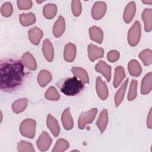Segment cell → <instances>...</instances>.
Returning a JSON list of instances; mask_svg holds the SVG:
<instances>
[{
	"mask_svg": "<svg viewBox=\"0 0 152 152\" xmlns=\"http://www.w3.org/2000/svg\"><path fill=\"white\" fill-rule=\"evenodd\" d=\"M136 11V5L134 1H131L127 4L124 11L123 18L126 23H130L134 18Z\"/></svg>",
	"mask_w": 152,
	"mask_h": 152,
	"instance_id": "obj_12",
	"label": "cell"
},
{
	"mask_svg": "<svg viewBox=\"0 0 152 152\" xmlns=\"http://www.w3.org/2000/svg\"><path fill=\"white\" fill-rule=\"evenodd\" d=\"M95 69L97 72L101 73L106 79L107 81L109 82L111 78V66L107 65L104 61H99L95 66Z\"/></svg>",
	"mask_w": 152,
	"mask_h": 152,
	"instance_id": "obj_10",
	"label": "cell"
},
{
	"mask_svg": "<svg viewBox=\"0 0 152 152\" xmlns=\"http://www.w3.org/2000/svg\"><path fill=\"white\" fill-rule=\"evenodd\" d=\"M137 95V81L132 80L130 84L129 90L128 94V100L129 101L134 100Z\"/></svg>",
	"mask_w": 152,
	"mask_h": 152,
	"instance_id": "obj_35",
	"label": "cell"
},
{
	"mask_svg": "<svg viewBox=\"0 0 152 152\" xmlns=\"http://www.w3.org/2000/svg\"><path fill=\"white\" fill-rule=\"evenodd\" d=\"M46 125L55 137L58 136L60 132L59 125L57 120L50 114H49L47 116Z\"/></svg>",
	"mask_w": 152,
	"mask_h": 152,
	"instance_id": "obj_19",
	"label": "cell"
},
{
	"mask_svg": "<svg viewBox=\"0 0 152 152\" xmlns=\"http://www.w3.org/2000/svg\"><path fill=\"white\" fill-rule=\"evenodd\" d=\"M69 145V143L66 140L59 138L57 140L52 151L53 152H63L68 148Z\"/></svg>",
	"mask_w": 152,
	"mask_h": 152,
	"instance_id": "obj_32",
	"label": "cell"
},
{
	"mask_svg": "<svg viewBox=\"0 0 152 152\" xmlns=\"http://www.w3.org/2000/svg\"><path fill=\"white\" fill-rule=\"evenodd\" d=\"M28 72L23 62L17 58H6L0 62V88L7 93H12L22 86Z\"/></svg>",
	"mask_w": 152,
	"mask_h": 152,
	"instance_id": "obj_1",
	"label": "cell"
},
{
	"mask_svg": "<svg viewBox=\"0 0 152 152\" xmlns=\"http://www.w3.org/2000/svg\"><path fill=\"white\" fill-rule=\"evenodd\" d=\"M142 2L145 4H148L151 5L152 4V0H148V1H142Z\"/></svg>",
	"mask_w": 152,
	"mask_h": 152,
	"instance_id": "obj_41",
	"label": "cell"
},
{
	"mask_svg": "<svg viewBox=\"0 0 152 152\" xmlns=\"http://www.w3.org/2000/svg\"><path fill=\"white\" fill-rule=\"evenodd\" d=\"M87 50L88 58L92 62L99 58H103L104 55L103 49L102 48H99L93 44L88 45Z\"/></svg>",
	"mask_w": 152,
	"mask_h": 152,
	"instance_id": "obj_8",
	"label": "cell"
},
{
	"mask_svg": "<svg viewBox=\"0 0 152 152\" xmlns=\"http://www.w3.org/2000/svg\"><path fill=\"white\" fill-rule=\"evenodd\" d=\"M71 10L74 16L78 17L81 14L82 10L81 3L78 0L72 1L71 2Z\"/></svg>",
	"mask_w": 152,
	"mask_h": 152,
	"instance_id": "obj_37",
	"label": "cell"
},
{
	"mask_svg": "<svg viewBox=\"0 0 152 152\" xmlns=\"http://www.w3.org/2000/svg\"><path fill=\"white\" fill-rule=\"evenodd\" d=\"M141 38V25L140 22L135 21L128 33V42L131 46H136Z\"/></svg>",
	"mask_w": 152,
	"mask_h": 152,
	"instance_id": "obj_4",
	"label": "cell"
},
{
	"mask_svg": "<svg viewBox=\"0 0 152 152\" xmlns=\"http://www.w3.org/2000/svg\"><path fill=\"white\" fill-rule=\"evenodd\" d=\"M56 85L60 91L68 96L78 95L84 88V83L75 76L62 79L56 83Z\"/></svg>",
	"mask_w": 152,
	"mask_h": 152,
	"instance_id": "obj_2",
	"label": "cell"
},
{
	"mask_svg": "<svg viewBox=\"0 0 152 152\" xmlns=\"http://www.w3.org/2000/svg\"><path fill=\"white\" fill-rule=\"evenodd\" d=\"M73 74L80 78V80L84 83L87 84L89 83V78L86 71L80 67H73L71 69Z\"/></svg>",
	"mask_w": 152,
	"mask_h": 152,
	"instance_id": "obj_28",
	"label": "cell"
},
{
	"mask_svg": "<svg viewBox=\"0 0 152 152\" xmlns=\"http://www.w3.org/2000/svg\"><path fill=\"white\" fill-rule=\"evenodd\" d=\"M52 142L49 135L45 131L42 132L37 140V146L41 151H45L49 149Z\"/></svg>",
	"mask_w": 152,
	"mask_h": 152,
	"instance_id": "obj_7",
	"label": "cell"
},
{
	"mask_svg": "<svg viewBox=\"0 0 152 152\" xmlns=\"http://www.w3.org/2000/svg\"><path fill=\"white\" fill-rule=\"evenodd\" d=\"M28 100L26 98H21L15 100L12 104V111L18 114L25 110L27 106Z\"/></svg>",
	"mask_w": 152,
	"mask_h": 152,
	"instance_id": "obj_27",
	"label": "cell"
},
{
	"mask_svg": "<svg viewBox=\"0 0 152 152\" xmlns=\"http://www.w3.org/2000/svg\"><path fill=\"white\" fill-rule=\"evenodd\" d=\"M76 46L74 44L69 42L66 44L64 48V58L68 62H72L75 58L76 56Z\"/></svg>",
	"mask_w": 152,
	"mask_h": 152,
	"instance_id": "obj_11",
	"label": "cell"
},
{
	"mask_svg": "<svg viewBox=\"0 0 152 152\" xmlns=\"http://www.w3.org/2000/svg\"><path fill=\"white\" fill-rule=\"evenodd\" d=\"M36 21L35 15L33 13L21 14L20 15V22L23 26H28L34 24Z\"/></svg>",
	"mask_w": 152,
	"mask_h": 152,
	"instance_id": "obj_30",
	"label": "cell"
},
{
	"mask_svg": "<svg viewBox=\"0 0 152 152\" xmlns=\"http://www.w3.org/2000/svg\"><path fill=\"white\" fill-rule=\"evenodd\" d=\"M108 123V112L107 109H104L100 113L96 122V125L101 132L103 133L106 128Z\"/></svg>",
	"mask_w": 152,
	"mask_h": 152,
	"instance_id": "obj_20",
	"label": "cell"
},
{
	"mask_svg": "<svg viewBox=\"0 0 152 152\" xmlns=\"http://www.w3.org/2000/svg\"><path fill=\"white\" fill-rule=\"evenodd\" d=\"M18 8L21 10H26L32 7V1L30 0H18L17 1Z\"/></svg>",
	"mask_w": 152,
	"mask_h": 152,
	"instance_id": "obj_38",
	"label": "cell"
},
{
	"mask_svg": "<svg viewBox=\"0 0 152 152\" xmlns=\"http://www.w3.org/2000/svg\"><path fill=\"white\" fill-rule=\"evenodd\" d=\"M88 33L89 36L92 40L99 44L102 43L103 39V32L100 27L92 26L89 28Z\"/></svg>",
	"mask_w": 152,
	"mask_h": 152,
	"instance_id": "obj_16",
	"label": "cell"
},
{
	"mask_svg": "<svg viewBox=\"0 0 152 152\" xmlns=\"http://www.w3.org/2000/svg\"><path fill=\"white\" fill-rule=\"evenodd\" d=\"M17 150L19 152H34L33 145L26 141H21L17 144Z\"/></svg>",
	"mask_w": 152,
	"mask_h": 152,
	"instance_id": "obj_34",
	"label": "cell"
},
{
	"mask_svg": "<svg viewBox=\"0 0 152 152\" xmlns=\"http://www.w3.org/2000/svg\"><path fill=\"white\" fill-rule=\"evenodd\" d=\"M22 60L24 65L29 69L34 71L37 68L36 61L33 56L28 52L24 53L22 56Z\"/></svg>",
	"mask_w": 152,
	"mask_h": 152,
	"instance_id": "obj_23",
	"label": "cell"
},
{
	"mask_svg": "<svg viewBox=\"0 0 152 152\" xmlns=\"http://www.w3.org/2000/svg\"><path fill=\"white\" fill-rule=\"evenodd\" d=\"M128 69L129 74L134 77H138L140 75L142 68L140 63L135 59L131 60L128 64Z\"/></svg>",
	"mask_w": 152,
	"mask_h": 152,
	"instance_id": "obj_24",
	"label": "cell"
},
{
	"mask_svg": "<svg viewBox=\"0 0 152 152\" xmlns=\"http://www.w3.org/2000/svg\"><path fill=\"white\" fill-rule=\"evenodd\" d=\"M142 18L144 23L145 31L150 32L152 29V9H144L142 14Z\"/></svg>",
	"mask_w": 152,
	"mask_h": 152,
	"instance_id": "obj_21",
	"label": "cell"
},
{
	"mask_svg": "<svg viewBox=\"0 0 152 152\" xmlns=\"http://www.w3.org/2000/svg\"><path fill=\"white\" fill-rule=\"evenodd\" d=\"M43 36L42 30L37 27L30 29L28 31V36L30 42L35 45H38Z\"/></svg>",
	"mask_w": 152,
	"mask_h": 152,
	"instance_id": "obj_13",
	"label": "cell"
},
{
	"mask_svg": "<svg viewBox=\"0 0 152 152\" xmlns=\"http://www.w3.org/2000/svg\"><path fill=\"white\" fill-rule=\"evenodd\" d=\"M147 126L149 129H151L152 128V113H151V109H150L148 115L147 116Z\"/></svg>",
	"mask_w": 152,
	"mask_h": 152,
	"instance_id": "obj_40",
	"label": "cell"
},
{
	"mask_svg": "<svg viewBox=\"0 0 152 152\" xmlns=\"http://www.w3.org/2000/svg\"><path fill=\"white\" fill-rule=\"evenodd\" d=\"M61 121L65 129L68 131L73 128L74 121L69 107L65 109L62 112L61 115Z\"/></svg>",
	"mask_w": 152,
	"mask_h": 152,
	"instance_id": "obj_14",
	"label": "cell"
},
{
	"mask_svg": "<svg viewBox=\"0 0 152 152\" xmlns=\"http://www.w3.org/2000/svg\"><path fill=\"white\" fill-rule=\"evenodd\" d=\"M139 58L144 65H150L152 63V51L149 49H145L139 54Z\"/></svg>",
	"mask_w": 152,
	"mask_h": 152,
	"instance_id": "obj_31",
	"label": "cell"
},
{
	"mask_svg": "<svg viewBox=\"0 0 152 152\" xmlns=\"http://www.w3.org/2000/svg\"><path fill=\"white\" fill-rule=\"evenodd\" d=\"M45 97L46 99L51 101H57L60 98V95L55 87H50L45 94Z\"/></svg>",
	"mask_w": 152,
	"mask_h": 152,
	"instance_id": "obj_33",
	"label": "cell"
},
{
	"mask_svg": "<svg viewBox=\"0 0 152 152\" xmlns=\"http://www.w3.org/2000/svg\"><path fill=\"white\" fill-rule=\"evenodd\" d=\"M36 122L32 119H26L20 124V132L21 134L26 137L33 138L35 135Z\"/></svg>",
	"mask_w": 152,
	"mask_h": 152,
	"instance_id": "obj_3",
	"label": "cell"
},
{
	"mask_svg": "<svg viewBox=\"0 0 152 152\" xmlns=\"http://www.w3.org/2000/svg\"><path fill=\"white\" fill-rule=\"evenodd\" d=\"M12 12L13 8L11 3L7 2L2 5L1 7V12L3 16L5 17H8L12 15Z\"/></svg>",
	"mask_w": 152,
	"mask_h": 152,
	"instance_id": "obj_36",
	"label": "cell"
},
{
	"mask_svg": "<svg viewBox=\"0 0 152 152\" xmlns=\"http://www.w3.org/2000/svg\"><path fill=\"white\" fill-rule=\"evenodd\" d=\"M128 78H127L123 83V84L121 86L120 88L115 94V103L116 107H118L120 105V104L122 103L124 99L125 93L126 91L127 85H128Z\"/></svg>",
	"mask_w": 152,
	"mask_h": 152,
	"instance_id": "obj_26",
	"label": "cell"
},
{
	"mask_svg": "<svg viewBox=\"0 0 152 152\" xmlns=\"http://www.w3.org/2000/svg\"><path fill=\"white\" fill-rule=\"evenodd\" d=\"M97 113V108H93L86 112H82L80 114L78 121V126L79 129H83L87 125L92 123Z\"/></svg>",
	"mask_w": 152,
	"mask_h": 152,
	"instance_id": "obj_5",
	"label": "cell"
},
{
	"mask_svg": "<svg viewBox=\"0 0 152 152\" xmlns=\"http://www.w3.org/2000/svg\"><path fill=\"white\" fill-rule=\"evenodd\" d=\"M65 29V21L63 17L60 15L55 23L53 27V33L55 37H59L64 33Z\"/></svg>",
	"mask_w": 152,
	"mask_h": 152,
	"instance_id": "obj_18",
	"label": "cell"
},
{
	"mask_svg": "<svg viewBox=\"0 0 152 152\" xmlns=\"http://www.w3.org/2000/svg\"><path fill=\"white\" fill-rule=\"evenodd\" d=\"M125 77L124 68L122 66H118L115 69V76L113 85L115 88L119 87L124 78Z\"/></svg>",
	"mask_w": 152,
	"mask_h": 152,
	"instance_id": "obj_25",
	"label": "cell"
},
{
	"mask_svg": "<svg viewBox=\"0 0 152 152\" xmlns=\"http://www.w3.org/2000/svg\"><path fill=\"white\" fill-rule=\"evenodd\" d=\"M42 52L48 62H52L54 57V52L53 48L52 43L49 39H45L43 41L42 45Z\"/></svg>",
	"mask_w": 152,
	"mask_h": 152,
	"instance_id": "obj_15",
	"label": "cell"
},
{
	"mask_svg": "<svg viewBox=\"0 0 152 152\" xmlns=\"http://www.w3.org/2000/svg\"><path fill=\"white\" fill-rule=\"evenodd\" d=\"M106 4L103 1L96 2L91 10V15L92 17L96 20H100L102 18L106 11Z\"/></svg>",
	"mask_w": 152,
	"mask_h": 152,
	"instance_id": "obj_6",
	"label": "cell"
},
{
	"mask_svg": "<svg viewBox=\"0 0 152 152\" xmlns=\"http://www.w3.org/2000/svg\"><path fill=\"white\" fill-rule=\"evenodd\" d=\"M52 76L50 72L46 69H43L40 71L37 76V83L40 87H45L51 81Z\"/></svg>",
	"mask_w": 152,
	"mask_h": 152,
	"instance_id": "obj_22",
	"label": "cell"
},
{
	"mask_svg": "<svg viewBox=\"0 0 152 152\" xmlns=\"http://www.w3.org/2000/svg\"><path fill=\"white\" fill-rule=\"evenodd\" d=\"M120 56L119 52L116 50H112L107 54V60L110 62H115L117 61Z\"/></svg>",
	"mask_w": 152,
	"mask_h": 152,
	"instance_id": "obj_39",
	"label": "cell"
},
{
	"mask_svg": "<svg viewBox=\"0 0 152 152\" xmlns=\"http://www.w3.org/2000/svg\"><path fill=\"white\" fill-rule=\"evenodd\" d=\"M152 84V73L150 72L147 73L141 81V93L142 94H147L151 90Z\"/></svg>",
	"mask_w": 152,
	"mask_h": 152,
	"instance_id": "obj_17",
	"label": "cell"
},
{
	"mask_svg": "<svg viewBox=\"0 0 152 152\" xmlns=\"http://www.w3.org/2000/svg\"><path fill=\"white\" fill-rule=\"evenodd\" d=\"M96 88L98 96L102 100H104L107 98L109 91L107 86L100 77H98L96 79Z\"/></svg>",
	"mask_w": 152,
	"mask_h": 152,
	"instance_id": "obj_9",
	"label": "cell"
},
{
	"mask_svg": "<svg viewBox=\"0 0 152 152\" xmlns=\"http://www.w3.org/2000/svg\"><path fill=\"white\" fill-rule=\"evenodd\" d=\"M36 2H37L38 4H40V3L43 2V1H36Z\"/></svg>",
	"mask_w": 152,
	"mask_h": 152,
	"instance_id": "obj_42",
	"label": "cell"
},
{
	"mask_svg": "<svg viewBox=\"0 0 152 152\" xmlns=\"http://www.w3.org/2000/svg\"><path fill=\"white\" fill-rule=\"evenodd\" d=\"M57 7L54 4H48L43 9V14L45 17L48 20L53 18L56 14Z\"/></svg>",
	"mask_w": 152,
	"mask_h": 152,
	"instance_id": "obj_29",
	"label": "cell"
}]
</instances>
